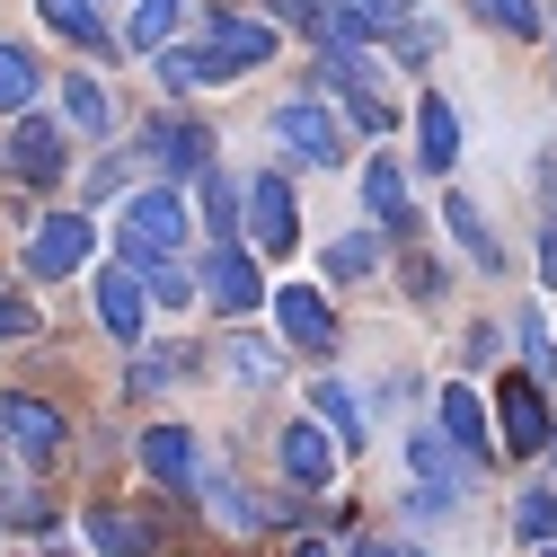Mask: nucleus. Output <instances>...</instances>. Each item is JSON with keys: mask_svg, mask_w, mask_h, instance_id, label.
<instances>
[{"mask_svg": "<svg viewBox=\"0 0 557 557\" xmlns=\"http://www.w3.org/2000/svg\"><path fill=\"white\" fill-rule=\"evenodd\" d=\"M177 239H186V203H177L169 186L133 195V203H124V222H115L124 265H169V257H177Z\"/></svg>", "mask_w": 557, "mask_h": 557, "instance_id": "f257e3e1", "label": "nucleus"}, {"mask_svg": "<svg viewBox=\"0 0 557 557\" xmlns=\"http://www.w3.org/2000/svg\"><path fill=\"white\" fill-rule=\"evenodd\" d=\"M319 81H327V89L345 98V115H355V133H389V124H398V107L381 98V81H372V53H363V45H327Z\"/></svg>", "mask_w": 557, "mask_h": 557, "instance_id": "f03ea898", "label": "nucleus"}, {"mask_svg": "<svg viewBox=\"0 0 557 557\" xmlns=\"http://www.w3.org/2000/svg\"><path fill=\"white\" fill-rule=\"evenodd\" d=\"M274 133H284V151L310 160V169H336V160H345V124H336L319 98H284V107H274Z\"/></svg>", "mask_w": 557, "mask_h": 557, "instance_id": "7ed1b4c3", "label": "nucleus"}, {"mask_svg": "<svg viewBox=\"0 0 557 557\" xmlns=\"http://www.w3.org/2000/svg\"><path fill=\"white\" fill-rule=\"evenodd\" d=\"M89 222L81 213H53V222H36V239H27V274H36V284H62V274H81L89 265Z\"/></svg>", "mask_w": 557, "mask_h": 557, "instance_id": "20e7f679", "label": "nucleus"}, {"mask_svg": "<svg viewBox=\"0 0 557 557\" xmlns=\"http://www.w3.org/2000/svg\"><path fill=\"white\" fill-rule=\"evenodd\" d=\"M407 478H416V513H451V496H460L451 434H407Z\"/></svg>", "mask_w": 557, "mask_h": 557, "instance_id": "39448f33", "label": "nucleus"}, {"mask_svg": "<svg viewBox=\"0 0 557 557\" xmlns=\"http://www.w3.org/2000/svg\"><path fill=\"white\" fill-rule=\"evenodd\" d=\"M248 239H257L265 257H284V248L301 239V213H293V186H284V177H265V169L248 177Z\"/></svg>", "mask_w": 557, "mask_h": 557, "instance_id": "423d86ee", "label": "nucleus"}, {"mask_svg": "<svg viewBox=\"0 0 557 557\" xmlns=\"http://www.w3.org/2000/svg\"><path fill=\"white\" fill-rule=\"evenodd\" d=\"M0 434L18 443L27 469H53V460H62V416H53L45 398H0Z\"/></svg>", "mask_w": 557, "mask_h": 557, "instance_id": "0eeeda50", "label": "nucleus"}, {"mask_svg": "<svg viewBox=\"0 0 557 557\" xmlns=\"http://www.w3.org/2000/svg\"><path fill=\"white\" fill-rule=\"evenodd\" d=\"M143 301H151L143 265H124V257H115V274H98V327H107L115 345H133V336H143Z\"/></svg>", "mask_w": 557, "mask_h": 557, "instance_id": "6e6552de", "label": "nucleus"}, {"mask_svg": "<svg viewBox=\"0 0 557 557\" xmlns=\"http://www.w3.org/2000/svg\"><path fill=\"white\" fill-rule=\"evenodd\" d=\"M203 293H213V310H257L265 301V274L248 248H213L203 257Z\"/></svg>", "mask_w": 557, "mask_h": 557, "instance_id": "1a4fd4ad", "label": "nucleus"}, {"mask_svg": "<svg viewBox=\"0 0 557 557\" xmlns=\"http://www.w3.org/2000/svg\"><path fill=\"white\" fill-rule=\"evenodd\" d=\"M10 169H18L27 186H53L62 169H72V151H62V133H53L45 115H18V133H10Z\"/></svg>", "mask_w": 557, "mask_h": 557, "instance_id": "9d476101", "label": "nucleus"}, {"mask_svg": "<svg viewBox=\"0 0 557 557\" xmlns=\"http://www.w3.org/2000/svg\"><path fill=\"white\" fill-rule=\"evenodd\" d=\"M143 160H160L177 177H213V133H203V124H151L143 133Z\"/></svg>", "mask_w": 557, "mask_h": 557, "instance_id": "9b49d317", "label": "nucleus"}, {"mask_svg": "<svg viewBox=\"0 0 557 557\" xmlns=\"http://www.w3.org/2000/svg\"><path fill=\"white\" fill-rule=\"evenodd\" d=\"M496 416H505V451H548V416H540V381L513 372L496 389Z\"/></svg>", "mask_w": 557, "mask_h": 557, "instance_id": "f8f14e48", "label": "nucleus"}, {"mask_svg": "<svg viewBox=\"0 0 557 557\" xmlns=\"http://www.w3.org/2000/svg\"><path fill=\"white\" fill-rule=\"evenodd\" d=\"M89 548L98 557H151L160 548V522L151 513H124V505H98L89 513Z\"/></svg>", "mask_w": 557, "mask_h": 557, "instance_id": "ddd939ff", "label": "nucleus"}, {"mask_svg": "<svg viewBox=\"0 0 557 557\" xmlns=\"http://www.w3.org/2000/svg\"><path fill=\"white\" fill-rule=\"evenodd\" d=\"M203 45H213V53L231 62V81H239L248 62H274V18H213Z\"/></svg>", "mask_w": 557, "mask_h": 557, "instance_id": "4468645a", "label": "nucleus"}, {"mask_svg": "<svg viewBox=\"0 0 557 557\" xmlns=\"http://www.w3.org/2000/svg\"><path fill=\"white\" fill-rule=\"evenodd\" d=\"M274 327H284L293 345H336L327 301H319V293H301V284H284V293H274Z\"/></svg>", "mask_w": 557, "mask_h": 557, "instance_id": "2eb2a0df", "label": "nucleus"}, {"mask_svg": "<svg viewBox=\"0 0 557 557\" xmlns=\"http://www.w3.org/2000/svg\"><path fill=\"white\" fill-rule=\"evenodd\" d=\"M143 469H151L160 486H177V496H195V443H186L177 425H151V434H143Z\"/></svg>", "mask_w": 557, "mask_h": 557, "instance_id": "dca6fc26", "label": "nucleus"}, {"mask_svg": "<svg viewBox=\"0 0 557 557\" xmlns=\"http://www.w3.org/2000/svg\"><path fill=\"white\" fill-rule=\"evenodd\" d=\"M443 434H451L469 460L496 451V434H486V407H478V389H469V381H451V389H443Z\"/></svg>", "mask_w": 557, "mask_h": 557, "instance_id": "f3484780", "label": "nucleus"}, {"mask_svg": "<svg viewBox=\"0 0 557 557\" xmlns=\"http://www.w3.org/2000/svg\"><path fill=\"white\" fill-rule=\"evenodd\" d=\"M160 81L169 89H213V81H231V62L213 45H160Z\"/></svg>", "mask_w": 557, "mask_h": 557, "instance_id": "a211bd4d", "label": "nucleus"}, {"mask_svg": "<svg viewBox=\"0 0 557 557\" xmlns=\"http://www.w3.org/2000/svg\"><path fill=\"white\" fill-rule=\"evenodd\" d=\"M416 160H425V169H451V160H460V115H451L443 98L416 107Z\"/></svg>", "mask_w": 557, "mask_h": 557, "instance_id": "6ab92c4d", "label": "nucleus"}, {"mask_svg": "<svg viewBox=\"0 0 557 557\" xmlns=\"http://www.w3.org/2000/svg\"><path fill=\"white\" fill-rule=\"evenodd\" d=\"M36 18H45L62 45H81V53H107V18L89 10V0H36Z\"/></svg>", "mask_w": 557, "mask_h": 557, "instance_id": "aec40b11", "label": "nucleus"}, {"mask_svg": "<svg viewBox=\"0 0 557 557\" xmlns=\"http://www.w3.org/2000/svg\"><path fill=\"white\" fill-rule=\"evenodd\" d=\"M284 469H293L301 486L336 478V434H327V425H293V434H284Z\"/></svg>", "mask_w": 557, "mask_h": 557, "instance_id": "412c9836", "label": "nucleus"}, {"mask_svg": "<svg viewBox=\"0 0 557 557\" xmlns=\"http://www.w3.org/2000/svg\"><path fill=\"white\" fill-rule=\"evenodd\" d=\"M310 407H319V425H327L345 451L363 443V407H355V389H345V381H319V389H310Z\"/></svg>", "mask_w": 557, "mask_h": 557, "instance_id": "4be33fe9", "label": "nucleus"}, {"mask_svg": "<svg viewBox=\"0 0 557 557\" xmlns=\"http://www.w3.org/2000/svg\"><path fill=\"white\" fill-rule=\"evenodd\" d=\"M363 203H372V222H381V231L407 222V177H398V160H372V169H363Z\"/></svg>", "mask_w": 557, "mask_h": 557, "instance_id": "5701e85b", "label": "nucleus"}, {"mask_svg": "<svg viewBox=\"0 0 557 557\" xmlns=\"http://www.w3.org/2000/svg\"><path fill=\"white\" fill-rule=\"evenodd\" d=\"M372 265H381V239H372V231L327 239V274H336V284H355V274H372Z\"/></svg>", "mask_w": 557, "mask_h": 557, "instance_id": "b1692460", "label": "nucleus"}, {"mask_svg": "<svg viewBox=\"0 0 557 557\" xmlns=\"http://www.w3.org/2000/svg\"><path fill=\"white\" fill-rule=\"evenodd\" d=\"M177 10H186V0H133V27H124V45H169V27H177Z\"/></svg>", "mask_w": 557, "mask_h": 557, "instance_id": "393cba45", "label": "nucleus"}, {"mask_svg": "<svg viewBox=\"0 0 557 557\" xmlns=\"http://www.w3.org/2000/svg\"><path fill=\"white\" fill-rule=\"evenodd\" d=\"M0 107H10V115L36 107V62H27L18 45H0Z\"/></svg>", "mask_w": 557, "mask_h": 557, "instance_id": "a878e982", "label": "nucleus"}, {"mask_svg": "<svg viewBox=\"0 0 557 557\" xmlns=\"http://www.w3.org/2000/svg\"><path fill=\"white\" fill-rule=\"evenodd\" d=\"M443 222H451V239H460L478 265H496V231L478 222V203H460V195H451V203H443Z\"/></svg>", "mask_w": 557, "mask_h": 557, "instance_id": "bb28decb", "label": "nucleus"}, {"mask_svg": "<svg viewBox=\"0 0 557 557\" xmlns=\"http://www.w3.org/2000/svg\"><path fill=\"white\" fill-rule=\"evenodd\" d=\"M231 372H239V381H274V372H284V355L257 345V336H231Z\"/></svg>", "mask_w": 557, "mask_h": 557, "instance_id": "cd10ccee", "label": "nucleus"}, {"mask_svg": "<svg viewBox=\"0 0 557 557\" xmlns=\"http://www.w3.org/2000/svg\"><path fill=\"white\" fill-rule=\"evenodd\" d=\"M62 115H72L81 133H107V98H98L89 81H62Z\"/></svg>", "mask_w": 557, "mask_h": 557, "instance_id": "c85d7f7f", "label": "nucleus"}, {"mask_svg": "<svg viewBox=\"0 0 557 557\" xmlns=\"http://www.w3.org/2000/svg\"><path fill=\"white\" fill-rule=\"evenodd\" d=\"M513 531H522V540H548V531H557V496H548V486H531V496L513 505Z\"/></svg>", "mask_w": 557, "mask_h": 557, "instance_id": "c756f323", "label": "nucleus"}, {"mask_svg": "<svg viewBox=\"0 0 557 557\" xmlns=\"http://www.w3.org/2000/svg\"><path fill=\"white\" fill-rule=\"evenodd\" d=\"M478 10L496 18L505 36H540V27H548V18H540V0H478Z\"/></svg>", "mask_w": 557, "mask_h": 557, "instance_id": "7c9ffc66", "label": "nucleus"}, {"mask_svg": "<svg viewBox=\"0 0 557 557\" xmlns=\"http://www.w3.org/2000/svg\"><path fill=\"white\" fill-rule=\"evenodd\" d=\"M143 284H151V301H160V310H186V301H195V284H186L177 265H143Z\"/></svg>", "mask_w": 557, "mask_h": 557, "instance_id": "2f4dec72", "label": "nucleus"}, {"mask_svg": "<svg viewBox=\"0 0 557 557\" xmlns=\"http://www.w3.org/2000/svg\"><path fill=\"white\" fill-rule=\"evenodd\" d=\"M522 355H531L540 372H557V336H548V319H540V310H522Z\"/></svg>", "mask_w": 557, "mask_h": 557, "instance_id": "473e14b6", "label": "nucleus"}, {"mask_svg": "<svg viewBox=\"0 0 557 557\" xmlns=\"http://www.w3.org/2000/svg\"><path fill=\"white\" fill-rule=\"evenodd\" d=\"M27 336H36V310L0 293V345H27Z\"/></svg>", "mask_w": 557, "mask_h": 557, "instance_id": "72a5a7b5", "label": "nucleus"}, {"mask_svg": "<svg viewBox=\"0 0 557 557\" xmlns=\"http://www.w3.org/2000/svg\"><path fill=\"white\" fill-rule=\"evenodd\" d=\"M0 513H10L18 531H45V522H53V505H45V496H0Z\"/></svg>", "mask_w": 557, "mask_h": 557, "instance_id": "f704fd0d", "label": "nucleus"}, {"mask_svg": "<svg viewBox=\"0 0 557 557\" xmlns=\"http://www.w3.org/2000/svg\"><path fill=\"white\" fill-rule=\"evenodd\" d=\"M407 293H416V301H434V293H443V265L416 257V265H407Z\"/></svg>", "mask_w": 557, "mask_h": 557, "instance_id": "c9c22d12", "label": "nucleus"}, {"mask_svg": "<svg viewBox=\"0 0 557 557\" xmlns=\"http://www.w3.org/2000/svg\"><path fill=\"white\" fill-rule=\"evenodd\" d=\"M169 372H177V355H151V363H133V389H160Z\"/></svg>", "mask_w": 557, "mask_h": 557, "instance_id": "e433bc0d", "label": "nucleus"}, {"mask_svg": "<svg viewBox=\"0 0 557 557\" xmlns=\"http://www.w3.org/2000/svg\"><path fill=\"white\" fill-rule=\"evenodd\" d=\"M540 274H548V284H557V231L540 239Z\"/></svg>", "mask_w": 557, "mask_h": 557, "instance_id": "4c0bfd02", "label": "nucleus"}, {"mask_svg": "<svg viewBox=\"0 0 557 557\" xmlns=\"http://www.w3.org/2000/svg\"><path fill=\"white\" fill-rule=\"evenodd\" d=\"M345 557H398V548H381V540H355V548H345Z\"/></svg>", "mask_w": 557, "mask_h": 557, "instance_id": "58836bf2", "label": "nucleus"}, {"mask_svg": "<svg viewBox=\"0 0 557 557\" xmlns=\"http://www.w3.org/2000/svg\"><path fill=\"white\" fill-rule=\"evenodd\" d=\"M293 557H336V548H327V540H301V548H293Z\"/></svg>", "mask_w": 557, "mask_h": 557, "instance_id": "ea45409f", "label": "nucleus"}, {"mask_svg": "<svg viewBox=\"0 0 557 557\" xmlns=\"http://www.w3.org/2000/svg\"><path fill=\"white\" fill-rule=\"evenodd\" d=\"M548 231H557V177H548Z\"/></svg>", "mask_w": 557, "mask_h": 557, "instance_id": "a19ab883", "label": "nucleus"}, {"mask_svg": "<svg viewBox=\"0 0 557 557\" xmlns=\"http://www.w3.org/2000/svg\"><path fill=\"white\" fill-rule=\"evenodd\" d=\"M265 10H310V0H265Z\"/></svg>", "mask_w": 557, "mask_h": 557, "instance_id": "79ce46f5", "label": "nucleus"}, {"mask_svg": "<svg viewBox=\"0 0 557 557\" xmlns=\"http://www.w3.org/2000/svg\"><path fill=\"white\" fill-rule=\"evenodd\" d=\"M548 460H557V425H548Z\"/></svg>", "mask_w": 557, "mask_h": 557, "instance_id": "37998d69", "label": "nucleus"}, {"mask_svg": "<svg viewBox=\"0 0 557 557\" xmlns=\"http://www.w3.org/2000/svg\"><path fill=\"white\" fill-rule=\"evenodd\" d=\"M548 557H557V548H548Z\"/></svg>", "mask_w": 557, "mask_h": 557, "instance_id": "c03bdc74", "label": "nucleus"}]
</instances>
